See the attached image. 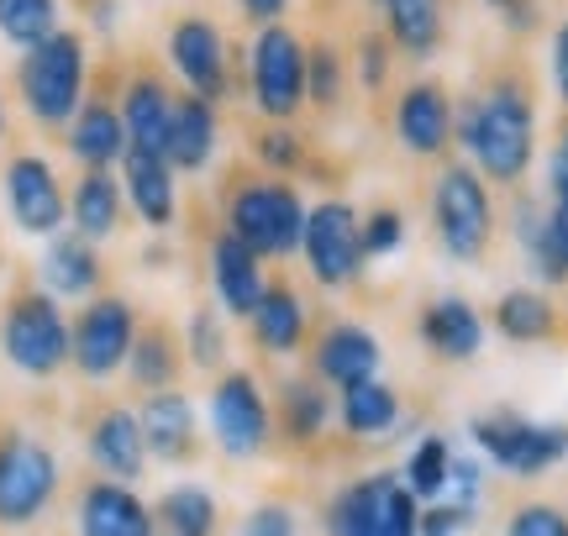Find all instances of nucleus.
<instances>
[{
    "label": "nucleus",
    "instance_id": "nucleus-1",
    "mask_svg": "<svg viewBox=\"0 0 568 536\" xmlns=\"http://www.w3.org/2000/svg\"><path fill=\"white\" fill-rule=\"evenodd\" d=\"M453 143L464 147V164L479 168L489 189H516L537 164V101L527 80L500 74L479 95L458 105Z\"/></svg>",
    "mask_w": 568,
    "mask_h": 536
},
{
    "label": "nucleus",
    "instance_id": "nucleus-2",
    "mask_svg": "<svg viewBox=\"0 0 568 536\" xmlns=\"http://www.w3.org/2000/svg\"><path fill=\"white\" fill-rule=\"evenodd\" d=\"M305 195L295 179L264 174V168H247L232 174L222 189V227L247 243L264 264H290L301 258V237H305Z\"/></svg>",
    "mask_w": 568,
    "mask_h": 536
},
{
    "label": "nucleus",
    "instance_id": "nucleus-3",
    "mask_svg": "<svg viewBox=\"0 0 568 536\" xmlns=\"http://www.w3.org/2000/svg\"><path fill=\"white\" fill-rule=\"evenodd\" d=\"M426 221H432V237H437V252L453 258V264H485L489 248H495V189L479 179L474 164H443L437 179H432V195H426Z\"/></svg>",
    "mask_w": 568,
    "mask_h": 536
},
{
    "label": "nucleus",
    "instance_id": "nucleus-4",
    "mask_svg": "<svg viewBox=\"0 0 568 536\" xmlns=\"http://www.w3.org/2000/svg\"><path fill=\"white\" fill-rule=\"evenodd\" d=\"M84 80H90V53L84 38L59 27L48 42L27 48L17 63V95L21 111L38 126H69L84 105Z\"/></svg>",
    "mask_w": 568,
    "mask_h": 536
},
{
    "label": "nucleus",
    "instance_id": "nucleus-5",
    "mask_svg": "<svg viewBox=\"0 0 568 536\" xmlns=\"http://www.w3.org/2000/svg\"><path fill=\"white\" fill-rule=\"evenodd\" d=\"M0 352L27 379H53L69 369V321L59 295L42 285H21L0 306Z\"/></svg>",
    "mask_w": 568,
    "mask_h": 536
},
{
    "label": "nucleus",
    "instance_id": "nucleus-6",
    "mask_svg": "<svg viewBox=\"0 0 568 536\" xmlns=\"http://www.w3.org/2000/svg\"><path fill=\"white\" fill-rule=\"evenodd\" d=\"M301 264L305 279L326 295H343L368 274L364 258V210L347 195H326L305 210V237H301Z\"/></svg>",
    "mask_w": 568,
    "mask_h": 536
},
{
    "label": "nucleus",
    "instance_id": "nucleus-7",
    "mask_svg": "<svg viewBox=\"0 0 568 536\" xmlns=\"http://www.w3.org/2000/svg\"><path fill=\"white\" fill-rule=\"evenodd\" d=\"M468 436L479 457H489L495 468H506L516 478H537L568 463V426L558 421H531L521 411H485L468 421Z\"/></svg>",
    "mask_w": 568,
    "mask_h": 536
},
{
    "label": "nucleus",
    "instance_id": "nucleus-8",
    "mask_svg": "<svg viewBox=\"0 0 568 536\" xmlns=\"http://www.w3.org/2000/svg\"><path fill=\"white\" fill-rule=\"evenodd\" d=\"M422 526V499L406 489L400 474H364L326 505V532L332 536H416Z\"/></svg>",
    "mask_w": 568,
    "mask_h": 536
},
{
    "label": "nucleus",
    "instance_id": "nucleus-9",
    "mask_svg": "<svg viewBox=\"0 0 568 536\" xmlns=\"http://www.w3.org/2000/svg\"><path fill=\"white\" fill-rule=\"evenodd\" d=\"M138 327H142V316L126 295H105V289L90 295L80 306V316L69 321V363H74V373L90 379V384L122 373L126 352L138 342Z\"/></svg>",
    "mask_w": 568,
    "mask_h": 536
},
{
    "label": "nucleus",
    "instance_id": "nucleus-10",
    "mask_svg": "<svg viewBox=\"0 0 568 536\" xmlns=\"http://www.w3.org/2000/svg\"><path fill=\"white\" fill-rule=\"evenodd\" d=\"M247 95L264 122H295L305 111V42L274 21L247 48Z\"/></svg>",
    "mask_w": 568,
    "mask_h": 536
},
{
    "label": "nucleus",
    "instance_id": "nucleus-11",
    "mask_svg": "<svg viewBox=\"0 0 568 536\" xmlns=\"http://www.w3.org/2000/svg\"><path fill=\"white\" fill-rule=\"evenodd\" d=\"M211 436L237 463L268 453V442H274V405H268V394L253 369L216 373V384H211Z\"/></svg>",
    "mask_w": 568,
    "mask_h": 536
},
{
    "label": "nucleus",
    "instance_id": "nucleus-12",
    "mask_svg": "<svg viewBox=\"0 0 568 536\" xmlns=\"http://www.w3.org/2000/svg\"><path fill=\"white\" fill-rule=\"evenodd\" d=\"M59 495V457L27 432L0 436V526H32Z\"/></svg>",
    "mask_w": 568,
    "mask_h": 536
},
{
    "label": "nucleus",
    "instance_id": "nucleus-13",
    "mask_svg": "<svg viewBox=\"0 0 568 536\" xmlns=\"http://www.w3.org/2000/svg\"><path fill=\"white\" fill-rule=\"evenodd\" d=\"M0 195H6V210H11L17 231H27V237L48 243L69 221V189H63L59 168L42 153H11V164L0 174Z\"/></svg>",
    "mask_w": 568,
    "mask_h": 536
},
{
    "label": "nucleus",
    "instance_id": "nucleus-14",
    "mask_svg": "<svg viewBox=\"0 0 568 536\" xmlns=\"http://www.w3.org/2000/svg\"><path fill=\"white\" fill-rule=\"evenodd\" d=\"M169 69L184 80V95H201V101H226L232 90V48H226L222 27L201 11H190L169 27Z\"/></svg>",
    "mask_w": 568,
    "mask_h": 536
},
{
    "label": "nucleus",
    "instance_id": "nucleus-15",
    "mask_svg": "<svg viewBox=\"0 0 568 536\" xmlns=\"http://www.w3.org/2000/svg\"><path fill=\"white\" fill-rule=\"evenodd\" d=\"M389 126H395V143L406 147L410 158H447L453 126H458V101L437 80H410L395 90Z\"/></svg>",
    "mask_w": 568,
    "mask_h": 536
},
{
    "label": "nucleus",
    "instance_id": "nucleus-16",
    "mask_svg": "<svg viewBox=\"0 0 568 536\" xmlns=\"http://www.w3.org/2000/svg\"><path fill=\"white\" fill-rule=\"evenodd\" d=\"M379 369H385V342L364 321L337 316V321L311 331V373L326 390H353L364 379H379Z\"/></svg>",
    "mask_w": 568,
    "mask_h": 536
},
{
    "label": "nucleus",
    "instance_id": "nucleus-17",
    "mask_svg": "<svg viewBox=\"0 0 568 536\" xmlns=\"http://www.w3.org/2000/svg\"><path fill=\"white\" fill-rule=\"evenodd\" d=\"M205 274H211V295H216V306H222L226 321H247L253 306L264 300V289H268V264L247 248V243H237L226 227L211 231Z\"/></svg>",
    "mask_w": 568,
    "mask_h": 536
},
{
    "label": "nucleus",
    "instance_id": "nucleus-18",
    "mask_svg": "<svg viewBox=\"0 0 568 536\" xmlns=\"http://www.w3.org/2000/svg\"><path fill=\"white\" fill-rule=\"evenodd\" d=\"M311 300L301 295V285L290 274H268L264 300L247 316V337L264 358H295L311 348Z\"/></svg>",
    "mask_w": 568,
    "mask_h": 536
},
{
    "label": "nucleus",
    "instance_id": "nucleus-19",
    "mask_svg": "<svg viewBox=\"0 0 568 536\" xmlns=\"http://www.w3.org/2000/svg\"><path fill=\"white\" fill-rule=\"evenodd\" d=\"M116 179H122L126 210L138 216L148 231H169L180 221V174L174 164L153 153V147H126L122 164H116Z\"/></svg>",
    "mask_w": 568,
    "mask_h": 536
},
{
    "label": "nucleus",
    "instance_id": "nucleus-20",
    "mask_svg": "<svg viewBox=\"0 0 568 536\" xmlns=\"http://www.w3.org/2000/svg\"><path fill=\"white\" fill-rule=\"evenodd\" d=\"M416 337L432 358L443 363H474L485 352V337H489V321L485 310L474 306L468 295H432L422 310H416Z\"/></svg>",
    "mask_w": 568,
    "mask_h": 536
},
{
    "label": "nucleus",
    "instance_id": "nucleus-21",
    "mask_svg": "<svg viewBox=\"0 0 568 536\" xmlns=\"http://www.w3.org/2000/svg\"><path fill=\"white\" fill-rule=\"evenodd\" d=\"M138 421H142L148 457H159V463H190V457L201 453V421H195L190 394H180V384L142 394Z\"/></svg>",
    "mask_w": 568,
    "mask_h": 536
},
{
    "label": "nucleus",
    "instance_id": "nucleus-22",
    "mask_svg": "<svg viewBox=\"0 0 568 536\" xmlns=\"http://www.w3.org/2000/svg\"><path fill=\"white\" fill-rule=\"evenodd\" d=\"M38 268H42V289L59 295V300H90V295H101V285H105L101 243L80 237L74 227L48 237Z\"/></svg>",
    "mask_w": 568,
    "mask_h": 536
},
{
    "label": "nucleus",
    "instance_id": "nucleus-23",
    "mask_svg": "<svg viewBox=\"0 0 568 536\" xmlns=\"http://www.w3.org/2000/svg\"><path fill=\"white\" fill-rule=\"evenodd\" d=\"M74 520H80V536H159L153 505H142L138 489L122 478H90Z\"/></svg>",
    "mask_w": 568,
    "mask_h": 536
},
{
    "label": "nucleus",
    "instance_id": "nucleus-24",
    "mask_svg": "<svg viewBox=\"0 0 568 536\" xmlns=\"http://www.w3.org/2000/svg\"><path fill=\"white\" fill-rule=\"evenodd\" d=\"M84 447L95 457V468L105 478H142L148 468V442H142V421L138 411H126V405H101L95 421H90V432H84Z\"/></svg>",
    "mask_w": 568,
    "mask_h": 536
},
{
    "label": "nucleus",
    "instance_id": "nucleus-25",
    "mask_svg": "<svg viewBox=\"0 0 568 536\" xmlns=\"http://www.w3.org/2000/svg\"><path fill=\"white\" fill-rule=\"evenodd\" d=\"M489 327L516 348H542L564 337V310L542 285H516L489 306Z\"/></svg>",
    "mask_w": 568,
    "mask_h": 536
},
{
    "label": "nucleus",
    "instance_id": "nucleus-26",
    "mask_svg": "<svg viewBox=\"0 0 568 536\" xmlns=\"http://www.w3.org/2000/svg\"><path fill=\"white\" fill-rule=\"evenodd\" d=\"M222 147V116L216 105L201 95H180L174 116H169V137H163V158L174 164V174H205L211 158Z\"/></svg>",
    "mask_w": 568,
    "mask_h": 536
},
{
    "label": "nucleus",
    "instance_id": "nucleus-27",
    "mask_svg": "<svg viewBox=\"0 0 568 536\" xmlns=\"http://www.w3.org/2000/svg\"><path fill=\"white\" fill-rule=\"evenodd\" d=\"M126 221V195L116 168H84L69 189V227L90 243H111Z\"/></svg>",
    "mask_w": 568,
    "mask_h": 536
},
{
    "label": "nucleus",
    "instance_id": "nucleus-28",
    "mask_svg": "<svg viewBox=\"0 0 568 536\" xmlns=\"http://www.w3.org/2000/svg\"><path fill=\"white\" fill-rule=\"evenodd\" d=\"M174 90H169V80L163 74H153V69H138L132 80H126L122 101H116V111H122V126H126V147H153V153H163V137H169V116H174Z\"/></svg>",
    "mask_w": 568,
    "mask_h": 536
},
{
    "label": "nucleus",
    "instance_id": "nucleus-29",
    "mask_svg": "<svg viewBox=\"0 0 568 536\" xmlns=\"http://www.w3.org/2000/svg\"><path fill=\"white\" fill-rule=\"evenodd\" d=\"M69 132V153L80 168H116L126 153V126H122V111L105 101V95H84V105L74 111V122L63 126Z\"/></svg>",
    "mask_w": 568,
    "mask_h": 536
},
{
    "label": "nucleus",
    "instance_id": "nucleus-30",
    "mask_svg": "<svg viewBox=\"0 0 568 536\" xmlns=\"http://www.w3.org/2000/svg\"><path fill=\"white\" fill-rule=\"evenodd\" d=\"M385 11V38L410 63H432L447 38V6L443 0H379Z\"/></svg>",
    "mask_w": 568,
    "mask_h": 536
},
{
    "label": "nucleus",
    "instance_id": "nucleus-31",
    "mask_svg": "<svg viewBox=\"0 0 568 536\" xmlns=\"http://www.w3.org/2000/svg\"><path fill=\"white\" fill-rule=\"evenodd\" d=\"M184 337L169 321H142L138 327V342H132V352H126V373H132V384H138L142 394L153 390H174L184 373Z\"/></svg>",
    "mask_w": 568,
    "mask_h": 536
},
{
    "label": "nucleus",
    "instance_id": "nucleus-32",
    "mask_svg": "<svg viewBox=\"0 0 568 536\" xmlns=\"http://www.w3.org/2000/svg\"><path fill=\"white\" fill-rule=\"evenodd\" d=\"M332 415H337V411H332V394H326V384L311 369L280 379V432L290 436L295 447H305V442L326 436Z\"/></svg>",
    "mask_w": 568,
    "mask_h": 536
},
{
    "label": "nucleus",
    "instance_id": "nucleus-33",
    "mask_svg": "<svg viewBox=\"0 0 568 536\" xmlns=\"http://www.w3.org/2000/svg\"><path fill=\"white\" fill-rule=\"evenodd\" d=\"M337 421H343L347 436L374 442V436H385L400 426V394H395V384H385V379H364V384H353V390H337Z\"/></svg>",
    "mask_w": 568,
    "mask_h": 536
},
{
    "label": "nucleus",
    "instance_id": "nucleus-34",
    "mask_svg": "<svg viewBox=\"0 0 568 536\" xmlns=\"http://www.w3.org/2000/svg\"><path fill=\"white\" fill-rule=\"evenodd\" d=\"M153 526H159V536H216L222 532V505L201 484H174L153 505Z\"/></svg>",
    "mask_w": 568,
    "mask_h": 536
},
{
    "label": "nucleus",
    "instance_id": "nucleus-35",
    "mask_svg": "<svg viewBox=\"0 0 568 536\" xmlns=\"http://www.w3.org/2000/svg\"><path fill=\"white\" fill-rule=\"evenodd\" d=\"M347 59L337 42H305V105L311 111H322V116H332L337 105L347 101Z\"/></svg>",
    "mask_w": 568,
    "mask_h": 536
},
{
    "label": "nucleus",
    "instance_id": "nucleus-36",
    "mask_svg": "<svg viewBox=\"0 0 568 536\" xmlns=\"http://www.w3.org/2000/svg\"><path fill=\"white\" fill-rule=\"evenodd\" d=\"M510 237H516V248L527 258V274L537 285H568V274L558 268L548 248V206H537V200H516V216H510Z\"/></svg>",
    "mask_w": 568,
    "mask_h": 536
},
{
    "label": "nucleus",
    "instance_id": "nucleus-37",
    "mask_svg": "<svg viewBox=\"0 0 568 536\" xmlns=\"http://www.w3.org/2000/svg\"><path fill=\"white\" fill-rule=\"evenodd\" d=\"M447 474H453V442H447L443 432H426L422 442L406 453L400 478H406V489L422 499V505H432V499H443Z\"/></svg>",
    "mask_w": 568,
    "mask_h": 536
},
{
    "label": "nucleus",
    "instance_id": "nucleus-38",
    "mask_svg": "<svg viewBox=\"0 0 568 536\" xmlns=\"http://www.w3.org/2000/svg\"><path fill=\"white\" fill-rule=\"evenodd\" d=\"M63 27V6L59 0H0V38L11 48H38Z\"/></svg>",
    "mask_w": 568,
    "mask_h": 536
},
{
    "label": "nucleus",
    "instance_id": "nucleus-39",
    "mask_svg": "<svg viewBox=\"0 0 568 536\" xmlns=\"http://www.w3.org/2000/svg\"><path fill=\"white\" fill-rule=\"evenodd\" d=\"M226 352H232V342H226L222 306H216V300H201V306L184 316V358H190L195 369L222 373L226 369Z\"/></svg>",
    "mask_w": 568,
    "mask_h": 536
},
{
    "label": "nucleus",
    "instance_id": "nucleus-40",
    "mask_svg": "<svg viewBox=\"0 0 568 536\" xmlns=\"http://www.w3.org/2000/svg\"><path fill=\"white\" fill-rule=\"evenodd\" d=\"M253 164L264 174L295 179L311 164V143L295 132V122H258V132H253Z\"/></svg>",
    "mask_w": 568,
    "mask_h": 536
},
{
    "label": "nucleus",
    "instance_id": "nucleus-41",
    "mask_svg": "<svg viewBox=\"0 0 568 536\" xmlns=\"http://www.w3.org/2000/svg\"><path fill=\"white\" fill-rule=\"evenodd\" d=\"M353 80L364 84L368 95H379L389 84V74H395V42L385 38V27H368V32H358V42H353Z\"/></svg>",
    "mask_w": 568,
    "mask_h": 536
},
{
    "label": "nucleus",
    "instance_id": "nucleus-42",
    "mask_svg": "<svg viewBox=\"0 0 568 536\" xmlns=\"http://www.w3.org/2000/svg\"><path fill=\"white\" fill-rule=\"evenodd\" d=\"M410 243V221L400 206H374L364 210V258L368 264H385Z\"/></svg>",
    "mask_w": 568,
    "mask_h": 536
},
{
    "label": "nucleus",
    "instance_id": "nucleus-43",
    "mask_svg": "<svg viewBox=\"0 0 568 536\" xmlns=\"http://www.w3.org/2000/svg\"><path fill=\"white\" fill-rule=\"evenodd\" d=\"M506 536H568V511L548 505V499H527V505L510 511Z\"/></svg>",
    "mask_w": 568,
    "mask_h": 536
},
{
    "label": "nucleus",
    "instance_id": "nucleus-44",
    "mask_svg": "<svg viewBox=\"0 0 568 536\" xmlns=\"http://www.w3.org/2000/svg\"><path fill=\"white\" fill-rule=\"evenodd\" d=\"M474 520L479 516L464 511V505H453V499H432V505H422V526H416V536H464Z\"/></svg>",
    "mask_w": 568,
    "mask_h": 536
},
{
    "label": "nucleus",
    "instance_id": "nucleus-45",
    "mask_svg": "<svg viewBox=\"0 0 568 536\" xmlns=\"http://www.w3.org/2000/svg\"><path fill=\"white\" fill-rule=\"evenodd\" d=\"M237 536H301V520L290 505H258V511H247Z\"/></svg>",
    "mask_w": 568,
    "mask_h": 536
},
{
    "label": "nucleus",
    "instance_id": "nucleus-46",
    "mask_svg": "<svg viewBox=\"0 0 568 536\" xmlns=\"http://www.w3.org/2000/svg\"><path fill=\"white\" fill-rule=\"evenodd\" d=\"M548 195L552 200H568V122L558 126V143L548 153Z\"/></svg>",
    "mask_w": 568,
    "mask_h": 536
},
{
    "label": "nucleus",
    "instance_id": "nucleus-47",
    "mask_svg": "<svg viewBox=\"0 0 568 536\" xmlns=\"http://www.w3.org/2000/svg\"><path fill=\"white\" fill-rule=\"evenodd\" d=\"M548 248L558 258V268L568 274V200H552L548 206Z\"/></svg>",
    "mask_w": 568,
    "mask_h": 536
},
{
    "label": "nucleus",
    "instance_id": "nucleus-48",
    "mask_svg": "<svg viewBox=\"0 0 568 536\" xmlns=\"http://www.w3.org/2000/svg\"><path fill=\"white\" fill-rule=\"evenodd\" d=\"M552 90L568 111V21H558V32H552Z\"/></svg>",
    "mask_w": 568,
    "mask_h": 536
},
{
    "label": "nucleus",
    "instance_id": "nucleus-49",
    "mask_svg": "<svg viewBox=\"0 0 568 536\" xmlns=\"http://www.w3.org/2000/svg\"><path fill=\"white\" fill-rule=\"evenodd\" d=\"M237 11H243L247 27H274V21H284L290 0H237Z\"/></svg>",
    "mask_w": 568,
    "mask_h": 536
},
{
    "label": "nucleus",
    "instance_id": "nucleus-50",
    "mask_svg": "<svg viewBox=\"0 0 568 536\" xmlns=\"http://www.w3.org/2000/svg\"><path fill=\"white\" fill-rule=\"evenodd\" d=\"M485 6H489V11H506V6H510V0H485Z\"/></svg>",
    "mask_w": 568,
    "mask_h": 536
},
{
    "label": "nucleus",
    "instance_id": "nucleus-51",
    "mask_svg": "<svg viewBox=\"0 0 568 536\" xmlns=\"http://www.w3.org/2000/svg\"><path fill=\"white\" fill-rule=\"evenodd\" d=\"M0 132H6V101H0Z\"/></svg>",
    "mask_w": 568,
    "mask_h": 536
},
{
    "label": "nucleus",
    "instance_id": "nucleus-52",
    "mask_svg": "<svg viewBox=\"0 0 568 536\" xmlns=\"http://www.w3.org/2000/svg\"><path fill=\"white\" fill-rule=\"evenodd\" d=\"M374 6H379V0H374Z\"/></svg>",
    "mask_w": 568,
    "mask_h": 536
}]
</instances>
